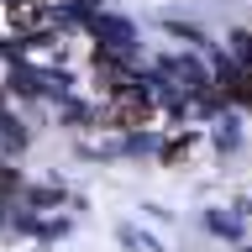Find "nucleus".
Returning a JSON list of instances; mask_svg holds the SVG:
<instances>
[{"label": "nucleus", "instance_id": "1", "mask_svg": "<svg viewBox=\"0 0 252 252\" xmlns=\"http://www.w3.org/2000/svg\"><path fill=\"white\" fill-rule=\"evenodd\" d=\"M11 21H16V27H42L47 11L37 5V0H16V5H11Z\"/></svg>", "mask_w": 252, "mask_h": 252}]
</instances>
